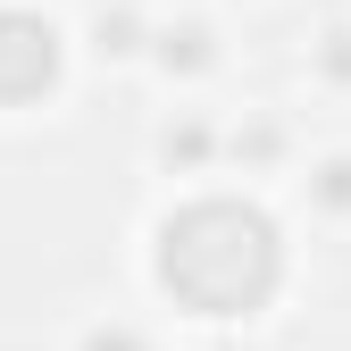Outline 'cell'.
<instances>
[{
  "label": "cell",
  "mask_w": 351,
  "mask_h": 351,
  "mask_svg": "<svg viewBox=\"0 0 351 351\" xmlns=\"http://www.w3.org/2000/svg\"><path fill=\"white\" fill-rule=\"evenodd\" d=\"M151 276H159L167 301H184L193 318H251V310H268V293L285 285L276 217L259 209V201L201 193V201H184L159 226Z\"/></svg>",
  "instance_id": "cell-1"
},
{
  "label": "cell",
  "mask_w": 351,
  "mask_h": 351,
  "mask_svg": "<svg viewBox=\"0 0 351 351\" xmlns=\"http://www.w3.org/2000/svg\"><path fill=\"white\" fill-rule=\"evenodd\" d=\"M59 25L34 9H0V109H25L59 84Z\"/></svg>",
  "instance_id": "cell-2"
},
{
  "label": "cell",
  "mask_w": 351,
  "mask_h": 351,
  "mask_svg": "<svg viewBox=\"0 0 351 351\" xmlns=\"http://www.w3.org/2000/svg\"><path fill=\"white\" fill-rule=\"evenodd\" d=\"M84 351H151L134 326H93V335H84Z\"/></svg>",
  "instance_id": "cell-3"
},
{
  "label": "cell",
  "mask_w": 351,
  "mask_h": 351,
  "mask_svg": "<svg viewBox=\"0 0 351 351\" xmlns=\"http://www.w3.org/2000/svg\"><path fill=\"white\" fill-rule=\"evenodd\" d=\"M326 201H335V209H351V159H335V167H326Z\"/></svg>",
  "instance_id": "cell-4"
}]
</instances>
